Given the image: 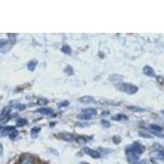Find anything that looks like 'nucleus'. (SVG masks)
<instances>
[{
  "mask_svg": "<svg viewBox=\"0 0 164 164\" xmlns=\"http://www.w3.org/2000/svg\"><path fill=\"white\" fill-rule=\"evenodd\" d=\"M64 72L67 76H73L74 75V69L73 67L71 66V65H67L65 68H64Z\"/></svg>",
  "mask_w": 164,
  "mask_h": 164,
  "instance_id": "412c9836",
  "label": "nucleus"
},
{
  "mask_svg": "<svg viewBox=\"0 0 164 164\" xmlns=\"http://www.w3.org/2000/svg\"><path fill=\"white\" fill-rule=\"evenodd\" d=\"M161 113L163 114V116H164V110H162V111H161Z\"/></svg>",
  "mask_w": 164,
  "mask_h": 164,
  "instance_id": "c03bdc74",
  "label": "nucleus"
},
{
  "mask_svg": "<svg viewBox=\"0 0 164 164\" xmlns=\"http://www.w3.org/2000/svg\"><path fill=\"white\" fill-rule=\"evenodd\" d=\"M83 150H84V152L85 153V154L90 156L91 158H95V159H98V158H99L101 157L100 153H99V151L95 150V149H93L91 148L85 147V148L83 149Z\"/></svg>",
  "mask_w": 164,
  "mask_h": 164,
  "instance_id": "7ed1b4c3",
  "label": "nucleus"
},
{
  "mask_svg": "<svg viewBox=\"0 0 164 164\" xmlns=\"http://www.w3.org/2000/svg\"><path fill=\"white\" fill-rule=\"evenodd\" d=\"M38 64V61L36 60H31L27 63V70L29 72H35V70L36 68V66Z\"/></svg>",
  "mask_w": 164,
  "mask_h": 164,
  "instance_id": "ddd939ff",
  "label": "nucleus"
},
{
  "mask_svg": "<svg viewBox=\"0 0 164 164\" xmlns=\"http://www.w3.org/2000/svg\"><path fill=\"white\" fill-rule=\"evenodd\" d=\"M37 113H40L41 115H44V116H49L54 113V110L50 108H45V107H42L36 110Z\"/></svg>",
  "mask_w": 164,
  "mask_h": 164,
  "instance_id": "9d476101",
  "label": "nucleus"
},
{
  "mask_svg": "<svg viewBox=\"0 0 164 164\" xmlns=\"http://www.w3.org/2000/svg\"><path fill=\"white\" fill-rule=\"evenodd\" d=\"M79 101L82 103V104H93L95 102V99L90 95H85L81 97L79 99Z\"/></svg>",
  "mask_w": 164,
  "mask_h": 164,
  "instance_id": "1a4fd4ad",
  "label": "nucleus"
},
{
  "mask_svg": "<svg viewBox=\"0 0 164 164\" xmlns=\"http://www.w3.org/2000/svg\"><path fill=\"white\" fill-rule=\"evenodd\" d=\"M99 152L100 153V154H108V153H110L111 152V150L110 149H106V148H102V147H99Z\"/></svg>",
  "mask_w": 164,
  "mask_h": 164,
  "instance_id": "2f4dec72",
  "label": "nucleus"
},
{
  "mask_svg": "<svg viewBox=\"0 0 164 164\" xmlns=\"http://www.w3.org/2000/svg\"><path fill=\"white\" fill-rule=\"evenodd\" d=\"M143 72L145 75H146L147 76H149V77H155L156 76V74H155V71L154 70V68L149 66V65H146L143 68Z\"/></svg>",
  "mask_w": 164,
  "mask_h": 164,
  "instance_id": "0eeeda50",
  "label": "nucleus"
},
{
  "mask_svg": "<svg viewBox=\"0 0 164 164\" xmlns=\"http://www.w3.org/2000/svg\"><path fill=\"white\" fill-rule=\"evenodd\" d=\"M139 136L143 138H146V139H152L153 136H151V133L145 131H139Z\"/></svg>",
  "mask_w": 164,
  "mask_h": 164,
  "instance_id": "5701e85b",
  "label": "nucleus"
},
{
  "mask_svg": "<svg viewBox=\"0 0 164 164\" xmlns=\"http://www.w3.org/2000/svg\"><path fill=\"white\" fill-rule=\"evenodd\" d=\"M16 130V127L13 126H0V136H5L9 135L12 131Z\"/></svg>",
  "mask_w": 164,
  "mask_h": 164,
  "instance_id": "20e7f679",
  "label": "nucleus"
},
{
  "mask_svg": "<svg viewBox=\"0 0 164 164\" xmlns=\"http://www.w3.org/2000/svg\"><path fill=\"white\" fill-rule=\"evenodd\" d=\"M151 163L153 164H158L157 162H156V160H155L154 158H152V159H151Z\"/></svg>",
  "mask_w": 164,
  "mask_h": 164,
  "instance_id": "ea45409f",
  "label": "nucleus"
},
{
  "mask_svg": "<svg viewBox=\"0 0 164 164\" xmlns=\"http://www.w3.org/2000/svg\"><path fill=\"white\" fill-rule=\"evenodd\" d=\"M82 113H85V114H89L90 116H95V115H97L98 112L95 108H84L82 109Z\"/></svg>",
  "mask_w": 164,
  "mask_h": 164,
  "instance_id": "f3484780",
  "label": "nucleus"
},
{
  "mask_svg": "<svg viewBox=\"0 0 164 164\" xmlns=\"http://www.w3.org/2000/svg\"><path fill=\"white\" fill-rule=\"evenodd\" d=\"M99 55H100V56H99V58H104V54H102V53H101V52L99 53Z\"/></svg>",
  "mask_w": 164,
  "mask_h": 164,
  "instance_id": "a19ab883",
  "label": "nucleus"
},
{
  "mask_svg": "<svg viewBox=\"0 0 164 164\" xmlns=\"http://www.w3.org/2000/svg\"><path fill=\"white\" fill-rule=\"evenodd\" d=\"M10 43L8 40L6 39H1L0 40V52L2 53H7L10 49Z\"/></svg>",
  "mask_w": 164,
  "mask_h": 164,
  "instance_id": "39448f33",
  "label": "nucleus"
},
{
  "mask_svg": "<svg viewBox=\"0 0 164 164\" xmlns=\"http://www.w3.org/2000/svg\"><path fill=\"white\" fill-rule=\"evenodd\" d=\"M3 146L0 143V156H3Z\"/></svg>",
  "mask_w": 164,
  "mask_h": 164,
  "instance_id": "4c0bfd02",
  "label": "nucleus"
},
{
  "mask_svg": "<svg viewBox=\"0 0 164 164\" xmlns=\"http://www.w3.org/2000/svg\"><path fill=\"white\" fill-rule=\"evenodd\" d=\"M91 117L90 115L89 114H85V113H81V114H78L76 116V117L80 120H82V121H88V120H90L91 119Z\"/></svg>",
  "mask_w": 164,
  "mask_h": 164,
  "instance_id": "4be33fe9",
  "label": "nucleus"
},
{
  "mask_svg": "<svg viewBox=\"0 0 164 164\" xmlns=\"http://www.w3.org/2000/svg\"><path fill=\"white\" fill-rule=\"evenodd\" d=\"M122 141V139L120 136H114L113 137V142L115 145H119Z\"/></svg>",
  "mask_w": 164,
  "mask_h": 164,
  "instance_id": "c85d7f7f",
  "label": "nucleus"
},
{
  "mask_svg": "<svg viewBox=\"0 0 164 164\" xmlns=\"http://www.w3.org/2000/svg\"><path fill=\"white\" fill-rule=\"evenodd\" d=\"M157 81L158 82V84L161 85H163L164 86V77L163 76H157Z\"/></svg>",
  "mask_w": 164,
  "mask_h": 164,
  "instance_id": "473e14b6",
  "label": "nucleus"
},
{
  "mask_svg": "<svg viewBox=\"0 0 164 164\" xmlns=\"http://www.w3.org/2000/svg\"><path fill=\"white\" fill-rule=\"evenodd\" d=\"M55 124H56V122H50V123H49V126H50V127H53V126H54Z\"/></svg>",
  "mask_w": 164,
  "mask_h": 164,
  "instance_id": "79ce46f5",
  "label": "nucleus"
},
{
  "mask_svg": "<svg viewBox=\"0 0 164 164\" xmlns=\"http://www.w3.org/2000/svg\"><path fill=\"white\" fill-rule=\"evenodd\" d=\"M13 105H8V106H6L3 109L2 113H1V117H3V116H8L10 115L12 113V110H13Z\"/></svg>",
  "mask_w": 164,
  "mask_h": 164,
  "instance_id": "a211bd4d",
  "label": "nucleus"
},
{
  "mask_svg": "<svg viewBox=\"0 0 164 164\" xmlns=\"http://www.w3.org/2000/svg\"><path fill=\"white\" fill-rule=\"evenodd\" d=\"M41 131V127L40 126H34L31 130V137L32 139H36L39 136V134Z\"/></svg>",
  "mask_w": 164,
  "mask_h": 164,
  "instance_id": "4468645a",
  "label": "nucleus"
},
{
  "mask_svg": "<svg viewBox=\"0 0 164 164\" xmlns=\"http://www.w3.org/2000/svg\"><path fill=\"white\" fill-rule=\"evenodd\" d=\"M116 89L119 91L127 94L128 95H133L136 94L139 90V88L136 85H133L131 83H126V82H121L119 84H117Z\"/></svg>",
  "mask_w": 164,
  "mask_h": 164,
  "instance_id": "f03ea898",
  "label": "nucleus"
},
{
  "mask_svg": "<svg viewBox=\"0 0 164 164\" xmlns=\"http://www.w3.org/2000/svg\"><path fill=\"white\" fill-rule=\"evenodd\" d=\"M61 51H62V53H63L64 54L66 55L72 54V48H71L68 44H64V45L61 48Z\"/></svg>",
  "mask_w": 164,
  "mask_h": 164,
  "instance_id": "6ab92c4d",
  "label": "nucleus"
},
{
  "mask_svg": "<svg viewBox=\"0 0 164 164\" xmlns=\"http://www.w3.org/2000/svg\"><path fill=\"white\" fill-rule=\"evenodd\" d=\"M76 125H77L79 126H81V127H85V126H89V124H87V123H81V124H80V123H76Z\"/></svg>",
  "mask_w": 164,
  "mask_h": 164,
  "instance_id": "e433bc0d",
  "label": "nucleus"
},
{
  "mask_svg": "<svg viewBox=\"0 0 164 164\" xmlns=\"http://www.w3.org/2000/svg\"><path fill=\"white\" fill-rule=\"evenodd\" d=\"M69 104H70V102H69V101L63 100L62 101V102H59V103L58 104V107L59 108H66V107H67Z\"/></svg>",
  "mask_w": 164,
  "mask_h": 164,
  "instance_id": "c756f323",
  "label": "nucleus"
},
{
  "mask_svg": "<svg viewBox=\"0 0 164 164\" xmlns=\"http://www.w3.org/2000/svg\"><path fill=\"white\" fill-rule=\"evenodd\" d=\"M110 113L109 112H104V113H102V116H108V115H109Z\"/></svg>",
  "mask_w": 164,
  "mask_h": 164,
  "instance_id": "58836bf2",
  "label": "nucleus"
},
{
  "mask_svg": "<svg viewBox=\"0 0 164 164\" xmlns=\"http://www.w3.org/2000/svg\"><path fill=\"white\" fill-rule=\"evenodd\" d=\"M145 150V146L140 142L135 141L131 145L126 146V155L127 157L128 163L130 164H140V157Z\"/></svg>",
  "mask_w": 164,
  "mask_h": 164,
  "instance_id": "f257e3e1",
  "label": "nucleus"
},
{
  "mask_svg": "<svg viewBox=\"0 0 164 164\" xmlns=\"http://www.w3.org/2000/svg\"><path fill=\"white\" fill-rule=\"evenodd\" d=\"M8 40L10 43L14 44L17 41V34H8Z\"/></svg>",
  "mask_w": 164,
  "mask_h": 164,
  "instance_id": "a878e982",
  "label": "nucleus"
},
{
  "mask_svg": "<svg viewBox=\"0 0 164 164\" xmlns=\"http://www.w3.org/2000/svg\"><path fill=\"white\" fill-rule=\"evenodd\" d=\"M108 79L112 82L116 83V85H117V84H119V83L122 82L123 76L122 75H119V74H112V75L109 76Z\"/></svg>",
  "mask_w": 164,
  "mask_h": 164,
  "instance_id": "6e6552de",
  "label": "nucleus"
},
{
  "mask_svg": "<svg viewBox=\"0 0 164 164\" xmlns=\"http://www.w3.org/2000/svg\"><path fill=\"white\" fill-rule=\"evenodd\" d=\"M149 128L152 130V131H154V132L156 133L162 132L163 130L160 126L157 125V124H150V125H149Z\"/></svg>",
  "mask_w": 164,
  "mask_h": 164,
  "instance_id": "aec40b11",
  "label": "nucleus"
},
{
  "mask_svg": "<svg viewBox=\"0 0 164 164\" xmlns=\"http://www.w3.org/2000/svg\"><path fill=\"white\" fill-rule=\"evenodd\" d=\"M28 124V121L26 118L22 117H19L16 121V126L17 127H23L25 126H26Z\"/></svg>",
  "mask_w": 164,
  "mask_h": 164,
  "instance_id": "dca6fc26",
  "label": "nucleus"
},
{
  "mask_svg": "<svg viewBox=\"0 0 164 164\" xmlns=\"http://www.w3.org/2000/svg\"><path fill=\"white\" fill-rule=\"evenodd\" d=\"M100 123L101 125L104 128H109L110 126H111V123H110L108 121L105 120V119H102L100 121Z\"/></svg>",
  "mask_w": 164,
  "mask_h": 164,
  "instance_id": "7c9ffc66",
  "label": "nucleus"
},
{
  "mask_svg": "<svg viewBox=\"0 0 164 164\" xmlns=\"http://www.w3.org/2000/svg\"><path fill=\"white\" fill-rule=\"evenodd\" d=\"M126 108L131 112L134 113H144L145 112V108H143L138 106H133V105H130V106H126Z\"/></svg>",
  "mask_w": 164,
  "mask_h": 164,
  "instance_id": "2eb2a0df",
  "label": "nucleus"
},
{
  "mask_svg": "<svg viewBox=\"0 0 164 164\" xmlns=\"http://www.w3.org/2000/svg\"><path fill=\"white\" fill-rule=\"evenodd\" d=\"M18 131H17V130H15V131H12V132L10 133L9 135H8V137H9V139L11 140H15V139L18 136Z\"/></svg>",
  "mask_w": 164,
  "mask_h": 164,
  "instance_id": "bb28decb",
  "label": "nucleus"
},
{
  "mask_svg": "<svg viewBox=\"0 0 164 164\" xmlns=\"http://www.w3.org/2000/svg\"><path fill=\"white\" fill-rule=\"evenodd\" d=\"M49 104V100L47 99H44V98H41L39 100L37 101V104L40 105V106H44V105H47Z\"/></svg>",
  "mask_w": 164,
  "mask_h": 164,
  "instance_id": "cd10ccee",
  "label": "nucleus"
},
{
  "mask_svg": "<svg viewBox=\"0 0 164 164\" xmlns=\"http://www.w3.org/2000/svg\"><path fill=\"white\" fill-rule=\"evenodd\" d=\"M17 109H19V110H24V109H26V105L25 104H17L15 106Z\"/></svg>",
  "mask_w": 164,
  "mask_h": 164,
  "instance_id": "f704fd0d",
  "label": "nucleus"
},
{
  "mask_svg": "<svg viewBox=\"0 0 164 164\" xmlns=\"http://www.w3.org/2000/svg\"><path fill=\"white\" fill-rule=\"evenodd\" d=\"M75 140H76V141L77 142L78 144H80V145H85L87 143L86 138H85V137L82 136H78L76 138H75Z\"/></svg>",
  "mask_w": 164,
  "mask_h": 164,
  "instance_id": "b1692460",
  "label": "nucleus"
},
{
  "mask_svg": "<svg viewBox=\"0 0 164 164\" xmlns=\"http://www.w3.org/2000/svg\"><path fill=\"white\" fill-rule=\"evenodd\" d=\"M59 136L62 140L67 142H72L75 140L74 135L72 134V133L67 132V131H63V132L59 133Z\"/></svg>",
  "mask_w": 164,
  "mask_h": 164,
  "instance_id": "423d86ee",
  "label": "nucleus"
},
{
  "mask_svg": "<svg viewBox=\"0 0 164 164\" xmlns=\"http://www.w3.org/2000/svg\"><path fill=\"white\" fill-rule=\"evenodd\" d=\"M20 164H33L32 163V161L30 158H24V159L20 163Z\"/></svg>",
  "mask_w": 164,
  "mask_h": 164,
  "instance_id": "72a5a7b5",
  "label": "nucleus"
},
{
  "mask_svg": "<svg viewBox=\"0 0 164 164\" xmlns=\"http://www.w3.org/2000/svg\"><path fill=\"white\" fill-rule=\"evenodd\" d=\"M49 151L50 152V153H52L54 155H58V152L55 150V149H54L53 148H50V149H49Z\"/></svg>",
  "mask_w": 164,
  "mask_h": 164,
  "instance_id": "c9c22d12",
  "label": "nucleus"
},
{
  "mask_svg": "<svg viewBox=\"0 0 164 164\" xmlns=\"http://www.w3.org/2000/svg\"><path fill=\"white\" fill-rule=\"evenodd\" d=\"M112 120L116 121V122H122V121H127L128 117L126 115L123 113H117L115 116L112 117Z\"/></svg>",
  "mask_w": 164,
  "mask_h": 164,
  "instance_id": "9b49d317",
  "label": "nucleus"
},
{
  "mask_svg": "<svg viewBox=\"0 0 164 164\" xmlns=\"http://www.w3.org/2000/svg\"><path fill=\"white\" fill-rule=\"evenodd\" d=\"M11 118H12L11 114H10V115H8V116L1 117V118H0V125H4L5 123L8 122Z\"/></svg>",
  "mask_w": 164,
  "mask_h": 164,
  "instance_id": "393cba45",
  "label": "nucleus"
},
{
  "mask_svg": "<svg viewBox=\"0 0 164 164\" xmlns=\"http://www.w3.org/2000/svg\"><path fill=\"white\" fill-rule=\"evenodd\" d=\"M80 164H90L89 163H86V162H81Z\"/></svg>",
  "mask_w": 164,
  "mask_h": 164,
  "instance_id": "37998d69",
  "label": "nucleus"
},
{
  "mask_svg": "<svg viewBox=\"0 0 164 164\" xmlns=\"http://www.w3.org/2000/svg\"><path fill=\"white\" fill-rule=\"evenodd\" d=\"M100 104L104 105H112V106H119L121 104V102L115 100H108V99H103L99 102Z\"/></svg>",
  "mask_w": 164,
  "mask_h": 164,
  "instance_id": "f8f14e48",
  "label": "nucleus"
}]
</instances>
